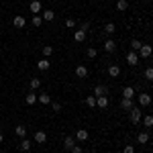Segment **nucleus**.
<instances>
[{"mask_svg":"<svg viewBox=\"0 0 153 153\" xmlns=\"http://www.w3.org/2000/svg\"><path fill=\"white\" fill-rule=\"evenodd\" d=\"M129 112H131V123H133V125H139V123H141V108L133 106Z\"/></svg>","mask_w":153,"mask_h":153,"instance_id":"nucleus-1","label":"nucleus"},{"mask_svg":"<svg viewBox=\"0 0 153 153\" xmlns=\"http://www.w3.org/2000/svg\"><path fill=\"white\" fill-rule=\"evenodd\" d=\"M153 55V47L151 45H141L139 49V57H151Z\"/></svg>","mask_w":153,"mask_h":153,"instance_id":"nucleus-2","label":"nucleus"},{"mask_svg":"<svg viewBox=\"0 0 153 153\" xmlns=\"http://www.w3.org/2000/svg\"><path fill=\"white\" fill-rule=\"evenodd\" d=\"M33 141L35 143H45L47 141V133H45V131H37L35 137H33Z\"/></svg>","mask_w":153,"mask_h":153,"instance_id":"nucleus-3","label":"nucleus"},{"mask_svg":"<svg viewBox=\"0 0 153 153\" xmlns=\"http://www.w3.org/2000/svg\"><path fill=\"white\" fill-rule=\"evenodd\" d=\"M12 25H14L16 29H23L25 25H27V21H25V16H21V14H16V16L12 19Z\"/></svg>","mask_w":153,"mask_h":153,"instance_id":"nucleus-4","label":"nucleus"},{"mask_svg":"<svg viewBox=\"0 0 153 153\" xmlns=\"http://www.w3.org/2000/svg\"><path fill=\"white\" fill-rule=\"evenodd\" d=\"M127 63H129V65H137V63H139V55H137L135 51H129V55H127Z\"/></svg>","mask_w":153,"mask_h":153,"instance_id":"nucleus-5","label":"nucleus"},{"mask_svg":"<svg viewBox=\"0 0 153 153\" xmlns=\"http://www.w3.org/2000/svg\"><path fill=\"white\" fill-rule=\"evenodd\" d=\"M76 141H80V143L88 141V131H86V129H80L78 133H76Z\"/></svg>","mask_w":153,"mask_h":153,"instance_id":"nucleus-6","label":"nucleus"},{"mask_svg":"<svg viewBox=\"0 0 153 153\" xmlns=\"http://www.w3.org/2000/svg\"><path fill=\"white\" fill-rule=\"evenodd\" d=\"M96 106L98 108H106L108 106V96H96Z\"/></svg>","mask_w":153,"mask_h":153,"instance_id":"nucleus-7","label":"nucleus"},{"mask_svg":"<svg viewBox=\"0 0 153 153\" xmlns=\"http://www.w3.org/2000/svg\"><path fill=\"white\" fill-rule=\"evenodd\" d=\"M139 104L141 106H149L151 104V94H139Z\"/></svg>","mask_w":153,"mask_h":153,"instance_id":"nucleus-8","label":"nucleus"},{"mask_svg":"<svg viewBox=\"0 0 153 153\" xmlns=\"http://www.w3.org/2000/svg\"><path fill=\"white\" fill-rule=\"evenodd\" d=\"M37 68H39L41 71H47V70H49V59H47V57L39 59V61H37Z\"/></svg>","mask_w":153,"mask_h":153,"instance_id":"nucleus-9","label":"nucleus"},{"mask_svg":"<svg viewBox=\"0 0 153 153\" xmlns=\"http://www.w3.org/2000/svg\"><path fill=\"white\" fill-rule=\"evenodd\" d=\"M114 49H117L114 41H112V39H106V41H104V51H106V53H112Z\"/></svg>","mask_w":153,"mask_h":153,"instance_id":"nucleus-10","label":"nucleus"},{"mask_svg":"<svg viewBox=\"0 0 153 153\" xmlns=\"http://www.w3.org/2000/svg\"><path fill=\"white\" fill-rule=\"evenodd\" d=\"M29 8H31V12H33V14L41 12V2H39V0H33V2L29 4Z\"/></svg>","mask_w":153,"mask_h":153,"instance_id":"nucleus-11","label":"nucleus"},{"mask_svg":"<svg viewBox=\"0 0 153 153\" xmlns=\"http://www.w3.org/2000/svg\"><path fill=\"white\" fill-rule=\"evenodd\" d=\"M76 76H78V78H86V76H88V68H86V65H78V68H76Z\"/></svg>","mask_w":153,"mask_h":153,"instance_id":"nucleus-12","label":"nucleus"},{"mask_svg":"<svg viewBox=\"0 0 153 153\" xmlns=\"http://www.w3.org/2000/svg\"><path fill=\"white\" fill-rule=\"evenodd\" d=\"M41 19H43V21H53V19H55V12L53 10H43V14H41Z\"/></svg>","mask_w":153,"mask_h":153,"instance_id":"nucleus-13","label":"nucleus"},{"mask_svg":"<svg viewBox=\"0 0 153 153\" xmlns=\"http://www.w3.org/2000/svg\"><path fill=\"white\" fill-rule=\"evenodd\" d=\"M74 39H76L78 43H82L84 39H86V31H84V29H78V31H76V35H74Z\"/></svg>","mask_w":153,"mask_h":153,"instance_id":"nucleus-14","label":"nucleus"},{"mask_svg":"<svg viewBox=\"0 0 153 153\" xmlns=\"http://www.w3.org/2000/svg\"><path fill=\"white\" fill-rule=\"evenodd\" d=\"M76 145V139L74 137H65V141H63V147L68 149V151H71V147Z\"/></svg>","mask_w":153,"mask_h":153,"instance_id":"nucleus-15","label":"nucleus"},{"mask_svg":"<svg viewBox=\"0 0 153 153\" xmlns=\"http://www.w3.org/2000/svg\"><path fill=\"white\" fill-rule=\"evenodd\" d=\"M127 8H129V2H127V0H118L117 2V10L118 12H125Z\"/></svg>","mask_w":153,"mask_h":153,"instance_id":"nucleus-16","label":"nucleus"},{"mask_svg":"<svg viewBox=\"0 0 153 153\" xmlns=\"http://www.w3.org/2000/svg\"><path fill=\"white\" fill-rule=\"evenodd\" d=\"M106 94H108L106 86H96L94 88V96H106Z\"/></svg>","mask_w":153,"mask_h":153,"instance_id":"nucleus-17","label":"nucleus"},{"mask_svg":"<svg viewBox=\"0 0 153 153\" xmlns=\"http://www.w3.org/2000/svg\"><path fill=\"white\" fill-rule=\"evenodd\" d=\"M37 100H39V98H37L35 92H31V94H27V96H25V102H27V104H35Z\"/></svg>","mask_w":153,"mask_h":153,"instance_id":"nucleus-18","label":"nucleus"},{"mask_svg":"<svg viewBox=\"0 0 153 153\" xmlns=\"http://www.w3.org/2000/svg\"><path fill=\"white\" fill-rule=\"evenodd\" d=\"M118 74H120V68H118V65H110V68H108V76H110V78H117Z\"/></svg>","mask_w":153,"mask_h":153,"instance_id":"nucleus-19","label":"nucleus"},{"mask_svg":"<svg viewBox=\"0 0 153 153\" xmlns=\"http://www.w3.org/2000/svg\"><path fill=\"white\" fill-rule=\"evenodd\" d=\"M133 96H135V90H133L131 86H127V88L123 90V98H131V100H133Z\"/></svg>","mask_w":153,"mask_h":153,"instance_id":"nucleus-20","label":"nucleus"},{"mask_svg":"<svg viewBox=\"0 0 153 153\" xmlns=\"http://www.w3.org/2000/svg\"><path fill=\"white\" fill-rule=\"evenodd\" d=\"M137 141H139V143H143V145H147V143H149V133H139Z\"/></svg>","mask_w":153,"mask_h":153,"instance_id":"nucleus-21","label":"nucleus"},{"mask_svg":"<svg viewBox=\"0 0 153 153\" xmlns=\"http://www.w3.org/2000/svg\"><path fill=\"white\" fill-rule=\"evenodd\" d=\"M29 86H31V90H33V92H35L37 88H39V86H41V80H39V78H31V82H29Z\"/></svg>","mask_w":153,"mask_h":153,"instance_id":"nucleus-22","label":"nucleus"},{"mask_svg":"<svg viewBox=\"0 0 153 153\" xmlns=\"http://www.w3.org/2000/svg\"><path fill=\"white\" fill-rule=\"evenodd\" d=\"M120 106H123L125 110H131V108H133V100H131V98H123V102H120Z\"/></svg>","mask_w":153,"mask_h":153,"instance_id":"nucleus-23","label":"nucleus"},{"mask_svg":"<svg viewBox=\"0 0 153 153\" xmlns=\"http://www.w3.org/2000/svg\"><path fill=\"white\" fill-rule=\"evenodd\" d=\"M14 133L21 137V139H25V135H27V127H23V125H19L16 129H14Z\"/></svg>","mask_w":153,"mask_h":153,"instance_id":"nucleus-24","label":"nucleus"},{"mask_svg":"<svg viewBox=\"0 0 153 153\" xmlns=\"http://www.w3.org/2000/svg\"><path fill=\"white\" fill-rule=\"evenodd\" d=\"M117 31V27H114V23H106V27H104V33L106 35H112Z\"/></svg>","mask_w":153,"mask_h":153,"instance_id":"nucleus-25","label":"nucleus"},{"mask_svg":"<svg viewBox=\"0 0 153 153\" xmlns=\"http://www.w3.org/2000/svg\"><path fill=\"white\" fill-rule=\"evenodd\" d=\"M37 98H39L41 104H49V102H51V96H49V94H39Z\"/></svg>","mask_w":153,"mask_h":153,"instance_id":"nucleus-26","label":"nucleus"},{"mask_svg":"<svg viewBox=\"0 0 153 153\" xmlns=\"http://www.w3.org/2000/svg\"><path fill=\"white\" fill-rule=\"evenodd\" d=\"M31 139H23V141H21V149H23V151H29V149H31Z\"/></svg>","mask_w":153,"mask_h":153,"instance_id":"nucleus-27","label":"nucleus"},{"mask_svg":"<svg viewBox=\"0 0 153 153\" xmlns=\"http://www.w3.org/2000/svg\"><path fill=\"white\" fill-rule=\"evenodd\" d=\"M141 41H139V39H133V41H131V49H133V51H139V49H141Z\"/></svg>","mask_w":153,"mask_h":153,"instance_id":"nucleus-28","label":"nucleus"},{"mask_svg":"<svg viewBox=\"0 0 153 153\" xmlns=\"http://www.w3.org/2000/svg\"><path fill=\"white\" fill-rule=\"evenodd\" d=\"M86 106H90V108H94V106H96V96L94 94L86 98Z\"/></svg>","mask_w":153,"mask_h":153,"instance_id":"nucleus-29","label":"nucleus"},{"mask_svg":"<svg viewBox=\"0 0 153 153\" xmlns=\"http://www.w3.org/2000/svg\"><path fill=\"white\" fill-rule=\"evenodd\" d=\"M41 25H43V19L37 16V14H33V27H41Z\"/></svg>","mask_w":153,"mask_h":153,"instance_id":"nucleus-30","label":"nucleus"},{"mask_svg":"<svg viewBox=\"0 0 153 153\" xmlns=\"http://www.w3.org/2000/svg\"><path fill=\"white\" fill-rule=\"evenodd\" d=\"M51 53H53V47H51V45H45V47H43V55H45V57H49Z\"/></svg>","mask_w":153,"mask_h":153,"instance_id":"nucleus-31","label":"nucleus"},{"mask_svg":"<svg viewBox=\"0 0 153 153\" xmlns=\"http://www.w3.org/2000/svg\"><path fill=\"white\" fill-rule=\"evenodd\" d=\"M145 78L153 82V68H147V70H145Z\"/></svg>","mask_w":153,"mask_h":153,"instance_id":"nucleus-32","label":"nucleus"},{"mask_svg":"<svg viewBox=\"0 0 153 153\" xmlns=\"http://www.w3.org/2000/svg\"><path fill=\"white\" fill-rule=\"evenodd\" d=\"M86 55H88L90 59H94V57H96V49H94V47H90L88 51H86Z\"/></svg>","mask_w":153,"mask_h":153,"instance_id":"nucleus-33","label":"nucleus"},{"mask_svg":"<svg viewBox=\"0 0 153 153\" xmlns=\"http://www.w3.org/2000/svg\"><path fill=\"white\" fill-rule=\"evenodd\" d=\"M143 123H145V127H153V117H145Z\"/></svg>","mask_w":153,"mask_h":153,"instance_id":"nucleus-34","label":"nucleus"},{"mask_svg":"<svg viewBox=\"0 0 153 153\" xmlns=\"http://www.w3.org/2000/svg\"><path fill=\"white\" fill-rule=\"evenodd\" d=\"M51 108H53V112H61V104H59V102H53Z\"/></svg>","mask_w":153,"mask_h":153,"instance_id":"nucleus-35","label":"nucleus"},{"mask_svg":"<svg viewBox=\"0 0 153 153\" xmlns=\"http://www.w3.org/2000/svg\"><path fill=\"white\" fill-rule=\"evenodd\" d=\"M65 27H68V29L76 27V21H74V19H68V21H65Z\"/></svg>","mask_w":153,"mask_h":153,"instance_id":"nucleus-36","label":"nucleus"},{"mask_svg":"<svg viewBox=\"0 0 153 153\" xmlns=\"http://www.w3.org/2000/svg\"><path fill=\"white\" fill-rule=\"evenodd\" d=\"M71 153H82V147H80V145H74V147H71Z\"/></svg>","mask_w":153,"mask_h":153,"instance_id":"nucleus-37","label":"nucleus"},{"mask_svg":"<svg viewBox=\"0 0 153 153\" xmlns=\"http://www.w3.org/2000/svg\"><path fill=\"white\" fill-rule=\"evenodd\" d=\"M125 153H135V147H133V145H127V147H125Z\"/></svg>","mask_w":153,"mask_h":153,"instance_id":"nucleus-38","label":"nucleus"},{"mask_svg":"<svg viewBox=\"0 0 153 153\" xmlns=\"http://www.w3.org/2000/svg\"><path fill=\"white\" fill-rule=\"evenodd\" d=\"M2 141H4V137H2V133H0V143H2Z\"/></svg>","mask_w":153,"mask_h":153,"instance_id":"nucleus-39","label":"nucleus"},{"mask_svg":"<svg viewBox=\"0 0 153 153\" xmlns=\"http://www.w3.org/2000/svg\"><path fill=\"white\" fill-rule=\"evenodd\" d=\"M0 153H2V147H0Z\"/></svg>","mask_w":153,"mask_h":153,"instance_id":"nucleus-40","label":"nucleus"},{"mask_svg":"<svg viewBox=\"0 0 153 153\" xmlns=\"http://www.w3.org/2000/svg\"><path fill=\"white\" fill-rule=\"evenodd\" d=\"M151 68H153V65H151Z\"/></svg>","mask_w":153,"mask_h":153,"instance_id":"nucleus-41","label":"nucleus"}]
</instances>
